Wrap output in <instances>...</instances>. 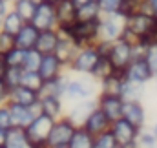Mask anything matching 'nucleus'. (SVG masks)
Segmentation results:
<instances>
[{"instance_id":"obj_1","label":"nucleus","mask_w":157,"mask_h":148,"mask_svg":"<svg viewBox=\"0 0 157 148\" xmlns=\"http://www.w3.org/2000/svg\"><path fill=\"white\" fill-rule=\"evenodd\" d=\"M97 95H99V82L91 75H78V77H70L64 101L77 103L84 99H93Z\"/></svg>"},{"instance_id":"obj_2","label":"nucleus","mask_w":157,"mask_h":148,"mask_svg":"<svg viewBox=\"0 0 157 148\" xmlns=\"http://www.w3.org/2000/svg\"><path fill=\"white\" fill-rule=\"evenodd\" d=\"M57 29L62 33H68L78 44V48L93 46L101 40V18L99 20H88V22L77 20L71 28H57Z\"/></svg>"},{"instance_id":"obj_3","label":"nucleus","mask_w":157,"mask_h":148,"mask_svg":"<svg viewBox=\"0 0 157 148\" xmlns=\"http://www.w3.org/2000/svg\"><path fill=\"white\" fill-rule=\"evenodd\" d=\"M99 60H101V53L95 48V44L93 46H82V48H78L77 55H75L73 62L70 64L68 72L75 75H91Z\"/></svg>"},{"instance_id":"obj_4","label":"nucleus","mask_w":157,"mask_h":148,"mask_svg":"<svg viewBox=\"0 0 157 148\" xmlns=\"http://www.w3.org/2000/svg\"><path fill=\"white\" fill-rule=\"evenodd\" d=\"M78 126L68 115L59 117L55 121L53 128H51V134H49V139H48V146H68Z\"/></svg>"},{"instance_id":"obj_5","label":"nucleus","mask_w":157,"mask_h":148,"mask_svg":"<svg viewBox=\"0 0 157 148\" xmlns=\"http://www.w3.org/2000/svg\"><path fill=\"white\" fill-rule=\"evenodd\" d=\"M55 121L57 119H53L46 113H39L33 119V123L26 128L33 145H48V139H49V134H51V128H53Z\"/></svg>"},{"instance_id":"obj_6","label":"nucleus","mask_w":157,"mask_h":148,"mask_svg":"<svg viewBox=\"0 0 157 148\" xmlns=\"http://www.w3.org/2000/svg\"><path fill=\"white\" fill-rule=\"evenodd\" d=\"M110 60L113 62L117 72H124L132 60H133V44H130L124 38H119L112 44V51H110Z\"/></svg>"},{"instance_id":"obj_7","label":"nucleus","mask_w":157,"mask_h":148,"mask_svg":"<svg viewBox=\"0 0 157 148\" xmlns=\"http://www.w3.org/2000/svg\"><path fill=\"white\" fill-rule=\"evenodd\" d=\"M124 33V17L113 13V15H102L101 17V38L108 42H115Z\"/></svg>"},{"instance_id":"obj_8","label":"nucleus","mask_w":157,"mask_h":148,"mask_svg":"<svg viewBox=\"0 0 157 148\" xmlns=\"http://www.w3.org/2000/svg\"><path fill=\"white\" fill-rule=\"evenodd\" d=\"M31 24H35L40 31L44 29H55L59 28V20H57V9L55 4L51 2H40L35 9V17L31 20Z\"/></svg>"},{"instance_id":"obj_9","label":"nucleus","mask_w":157,"mask_h":148,"mask_svg":"<svg viewBox=\"0 0 157 148\" xmlns=\"http://www.w3.org/2000/svg\"><path fill=\"white\" fill-rule=\"evenodd\" d=\"M124 77L128 80H133V82H139V84H148L150 80L155 79V75L152 72L146 57H139V59H133L132 64L124 70Z\"/></svg>"},{"instance_id":"obj_10","label":"nucleus","mask_w":157,"mask_h":148,"mask_svg":"<svg viewBox=\"0 0 157 148\" xmlns=\"http://www.w3.org/2000/svg\"><path fill=\"white\" fill-rule=\"evenodd\" d=\"M112 132L117 139L119 146L122 145H132V143H137L139 139V134H141V128H137L135 124H132L128 119L121 117L117 121L112 123Z\"/></svg>"},{"instance_id":"obj_11","label":"nucleus","mask_w":157,"mask_h":148,"mask_svg":"<svg viewBox=\"0 0 157 148\" xmlns=\"http://www.w3.org/2000/svg\"><path fill=\"white\" fill-rule=\"evenodd\" d=\"M99 108L104 111L110 121H117L122 117V108H124V99L121 95H112V93H99L97 95Z\"/></svg>"},{"instance_id":"obj_12","label":"nucleus","mask_w":157,"mask_h":148,"mask_svg":"<svg viewBox=\"0 0 157 148\" xmlns=\"http://www.w3.org/2000/svg\"><path fill=\"white\" fill-rule=\"evenodd\" d=\"M9 108H11V117H13V126H18V128H28L33 123V119L39 113H42L40 111V103L33 108L22 106V104H17V103H9Z\"/></svg>"},{"instance_id":"obj_13","label":"nucleus","mask_w":157,"mask_h":148,"mask_svg":"<svg viewBox=\"0 0 157 148\" xmlns=\"http://www.w3.org/2000/svg\"><path fill=\"white\" fill-rule=\"evenodd\" d=\"M97 106H99L97 97H93V99H84V101H77V103H71V106H70V110L66 111V115H68L77 126H82V124L86 123V119L90 117V113L95 110Z\"/></svg>"},{"instance_id":"obj_14","label":"nucleus","mask_w":157,"mask_h":148,"mask_svg":"<svg viewBox=\"0 0 157 148\" xmlns=\"http://www.w3.org/2000/svg\"><path fill=\"white\" fill-rule=\"evenodd\" d=\"M59 33H60V40H59V44H57L55 55L60 59V62H62V64L66 66V70H68L70 64L73 62L77 51H78V44L70 37L68 33H62V31H59Z\"/></svg>"},{"instance_id":"obj_15","label":"nucleus","mask_w":157,"mask_h":148,"mask_svg":"<svg viewBox=\"0 0 157 148\" xmlns=\"http://www.w3.org/2000/svg\"><path fill=\"white\" fill-rule=\"evenodd\" d=\"M57 9V20H59V28H71L77 22V4L75 0H59L55 4Z\"/></svg>"},{"instance_id":"obj_16","label":"nucleus","mask_w":157,"mask_h":148,"mask_svg":"<svg viewBox=\"0 0 157 148\" xmlns=\"http://www.w3.org/2000/svg\"><path fill=\"white\" fill-rule=\"evenodd\" d=\"M9 103H17V104L33 108V106H37L40 103V92L31 90V88L20 84V86L13 88V90L9 92Z\"/></svg>"},{"instance_id":"obj_17","label":"nucleus","mask_w":157,"mask_h":148,"mask_svg":"<svg viewBox=\"0 0 157 148\" xmlns=\"http://www.w3.org/2000/svg\"><path fill=\"white\" fill-rule=\"evenodd\" d=\"M40 75L44 77V80H51V79H57L62 73H66V66L60 62V59L55 55V53H48L42 57V62H40L39 68Z\"/></svg>"},{"instance_id":"obj_18","label":"nucleus","mask_w":157,"mask_h":148,"mask_svg":"<svg viewBox=\"0 0 157 148\" xmlns=\"http://www.w3.org/2000/svg\"><path fill=\"white\" fill-rule=\"evenodd\" d=\"M82 126H84L90 134L99 135V134H102V132H106V130L112 128V121H110V117H108L104 111L97 106L95 110L90 113V117L86 119V123H84Z\"/></svg>"},{"instance_id":"obj_19","label":"nucleus","mask_w":157,"mask_h":148,"mask_svg":"<svg viewBox=\"0 0 157 148\" xmlns=\"http://www.w3.org/2000/svg\"><path fill=\"white\" fill-rule=\"evenodd\" d=\"M122 117L128 119L132 124H135L141 130L146 126V110H144L141 101H124Z\"/></svg>"},{"instance_id":"obj_20","label":"nucleus","mask_w":157,"mask_h":148,"mask_svg":"<svg viewBox=\"0 0 157 148\" xmlns=\"http://www.w3.org/2000/svg\"><path fill=\"white\" fill-rule=\"evenodd\" d=\"M39 35H40V29L31 24V22H26L22 26V29L15 35L17 38V46L18 48H24V49H33L37 46V40H39Z\"/></svg>"},{"instance_id":"obj_21","label":"nucleus","mask_w":157,"mask_h":148,"mask_svg":"<svg viewBox=\"0 0 157 148\" xmlns=\"http://www.w3.org/2000/svg\"><path fill=\"white\" fill-rule=\"evenodd\" d=\"M40 111L53 119L66 115L64 113V99L59 95H40Z\"/></svg>"},{"instance_id":"obj_22","label":"nucleus","mask_w":157,"mask_h":148,"mask_svg":"<svg viewBox=\"0 0 157 148\" xmlns=\"http://www.w3.org/2000/svg\"><path fill=\"white\" fill-rule=\"evenodd\" d=\"M59 40H60V33H59L57 28H55V29H44V31H40L39 40H37V46H35V48L39 49L42 55L55 53Z\"/></svg>"},{"instance_id":"obj_23","label":"nucleus","mask_w":157,"mask_h":148,"mask_svg":"<svg viewBox=\"0 0 157 148\" xmlns=\"http://www.w3.org/2000/svg\"><path fill=\"white\" fill-rule=\"evenodd\" d=\"M4 148H33V143H31L26 128L13 126V128H9L7 141H6V146Z\"/></svg>"},{"instance_id":"obj_24","label":"nucleus","mask_w":157,"mask_h":148,"mask_svg":"<svg viewBox=\"0 0 157 148\" xmlns=\"http://www.w3.org/2000/svg\"><path fill=\"white\" fill-rule=\"evenodd\" d=\"M68 82H70V75L68 73H62L60 77H57V79L46 80L40 95H59V97L64 99L66 90H68Z\"/></svg>"},{"instance_id":"obj_25","label":"nucleus","mask_w":157,"mask_h":148,"mask_svg":"<svg viewBox=\"0 0 157 148\" xmlns=\"http://www.w3.org/2000/svg\"><path fill=\"white\" fill-rule=\"evenodd\" d=\"M124 80H126L124 72H115L113 75H110L108 79H104V80H101V82H99V93H112V95H121Z\"/></svg>"},{"instance_id":"obj_26","label":"nucleus","mask_w":157,"mask_h":148,"mask_svg":"<svg viewBox=\"0 0 157 148\" xmlns=\"http://www.w3.org/2000/svg\"><path fill=\"white\" fill-rule=\"evenodd\" d=\"M68 146L70 148H93L95 146V135L90 134L84 126H78Z\"/></svg>"},{"instance_id":"obj_27","label":"nucleus","mask_w":157,"mask_h":148,"mask_svg":"<svg viewBox=\"0 0 157 148\" xmlns=\"http://www.w3.org/2000/svg\"><path fill=\"white\" fill-rule=\"evenodd\" d=\"M102 17V9L99 6V0H93V2H88L84 6H78L77 11V18L80 22H88V20H99Z\"/></svg>"},{"instance_id":"obj_28","label":"nucleus","mask_w":157,"mask_h":148,"mask_svg":"<svg viewBox=\"0 0 157 148\" xmlns=\"http://www.w3.org/2000/svg\"><path fill=\"white\" fill-rule=\"evenodd\" d=\"M144 86L146 84H139V82H133V80H124L122 84V92H121V97L124 101H143L144 97Z\"/></svg>"},{"instance_id":"obj_29","label":"nucleus","mask_w":157,"mask_h":148,"mask_svg":"<svg viewBox=\"0 0 157 148\" xmlns=\"http://www.w3.org/2000/svg\"><path fill=\"white\" fill-rule=\"evenodd\" d=\"M26 24V20L11 7V11L6 15V18H4V22H2V26H0V29H4V31H7V33H11V35H17L20 29H22V26Z\"/></svg>"},{"instance_id":"obj_30","label":"nucleus","mask_w":157,"mask_h":148,"mask_svg":"<svg viewBox=\"0 0 157 148\" xmlns=\"http://www.w3.org/2000/svg\"><path fill=\"white\" fill-rule=\"evenodd\" d=\"M115 72H117V70H115L113 62L110 60V57H101V60L97 62V66H95V70H93L91 77H93L97 82H101V80L108 79L110 75H113Z\"/></svg>"},{"instance_id":"obj_31","label":"nucleus","mask_w":157,"mask_h":148,"mask_svg":"<svg viewBox=\"0 0 157 148\" xmlns=\"http://www.w3.org/2000/svg\"><path fill=\"white\" fill-rule=\"evenodd\" d=\"M13 9L26 20V22H31L33 17H35V9H37V4L31 2V0H13L11 2Z\"/></svg>"},{"instance_id":"obj_32","label":"nucleus","mask_w":157,"mask_h":148,"mask_svg":"<svg viewBox=\"0 0 157 148\" xmlns=\"http://www.w3.org/2000/svg\"><path fill=\"white\" fill-rule=\"evenodd\" d=\"M26 53H28V49L15 46L11 51H7V53L4 55V59H6V62L9 64V68H24V62H26Z\"/></svg>"},{"instance_id":"obj_33","label":"nucleus","mask_w":157,"mask_h":148,"mask_svg":"<svg viewBox=\"0 0 157 148\" xmlns=\"http://www.w3.org/2000/svg\"><path fill=\"white\" fill-rule=\"evenodd\" d=\"M44 77L40 75V72H24V79H22V84L31 88V90H37V92H42L44 88Z\"/></svg>"},{"instance_id":"obj_34","label":"nucleus","mask_w":157,"mask_h":148,"mask_svg":"<svg viewBox=\"0 0 157 148\" xmlns=\"http://www.w3.org/2000/svg\"><path fill=\"white\" fill-rule=\"evenodd\" d=\"M93 148H119V143L113 135V132H112V128L95 135V146Z\"/></svg>"},{"instance_id":"obj_35","label":"nucleus","mask_w":157,"mask_h":148,"mask_svg":"<svg viewBox=\"0 0 157 148\" xmlns=\"http://www.w3.org/2000/svg\"><path fill=\"white\" fill-rule=\"evenodd\" d=\"M42 57H44V55L40 53L37 48L28 49V53H26V62H24V70H28V72H39Z\"/></svg>"},{"instance_id":"obj_36","label":"nucleus","mask_w":157,"mask_h":148,"mask_svg":"<svg viewBox=\"0 0 157 148\" xmlns=\"http://www.w3.org/2000/svg\"><path fill=\"white\" fill-rule=\"evenodd\" d=\"M24 68H9L7 70V73H6V84L9 86V90H13V88H17V86H20L22 84V79H24Z\"/></svg>"},{"instance_id":"obj_37","label":"nucleus","mask_w":157,"mask_h":148,"mask_svg":"<svg viewBox=\"0 0 157 148\" xmlns=\"http://www.w3.org/2000/svg\"><path fill=\"white\" fill-rule=\"evenodd\" d=\"M137 143H139V146H141V148H155L157 146V137L154 135L152 128L148 130V128L144 126V128L141 130V134H139Z\"/></svg>"},{"instance_id":"obj_38","label":"nucleus","mask_w":157,"mask_h":148,"mask_svg":"<svg viewBox=\"0 0 157 148\" xmlns=\"http://www.w3.org/2000/svg\"><path fill=\"white\" fill-rule=\"evenodd\" d=\"M15 46H17V38H15V35H11V33L0 29V55H6V53L11 51Z\"/></svg>"},{"instance_id":"obj_39","label":"nucleus","mask_w":157,"mask_h":148,"mask_svg":"<svg viewBox=\"0 0 157 148\" xmlns=\"http://www.w3.org/2000/svg\"><path fill=\"white\" fill-rule=\"evenodd\" d=\"M141 6H143V0H122V6H121V13L124 18L132 13H137L141 11Z\"/></svg>"},{"instance_id":"obj_40","label":"nucleus","mask_w":157,"mask_h":148,"mask_svg":"<svg viewBox=\"0 0 157 148\" xmlns=\"http://www.w3.org/2000/svg\"><path fill=\"white\" fill-rule=\"evenodd\" d=\"M99 6L102 9V15H113V13H121L122 0H99Z\"/></svg>"},{"instance_id":"obj_41","label":"nucleus","mask_w":157,"mask_h":148,"mask_svg":"<svg viewBox=\"0 0 157 148\" xmlns=\"http://www.w3.org/2000/svg\"><path fill=\"white\" fill-rule=\"evenodd\" d=\"M0 126L9 130L13 128V117H11V108H9V103L2 104L0 106Z\"/></svg>"},{"instance_id":"obj_42","label":"nucleus","mask_w":157,"mask_h":148,"mask_svg":"<svg viewBox=\"0 0 157 148\" xmlns=\"http://www.w3.org/2000/svg\"><path fill=\"white\" fill-rule=\"evenodd\" d=\"M146 60H148V64H150L154 75H157V42H154V44L148 48V51H146Z\"/></svg>"},{"instance_id":"obj_43","label":"nucleus","mask_w":157,"mask_h":148,"mask_svg":"<svg viewBox=\"0 0 157 148\" xmlns=\"http://www.w3.org/2000/svg\"><path fill=\"white\" fill-rule=\"evenodd\" d=\"M112 44L113 42H108V40H99L97 44H95V48L99 49V53H101V57H110V51H112Z\"/></svg>"},{"instance_id":"obj_44","label":"nucleus","mask_w":157,"mask_h":148,"mask_svg":"<svg viewBox=\"0 0 157 148\" xmlns=\"http://www.w3.org/2000/svg\"><path fill=\"white\" fill-rule=\"evenodd\" d=\"M9 86L6 84V80L4 79H0V106L2 104H6V103H9Z\"/></svg>"},{"instance_id":"obj_45","label":"nucleus","mask_w":157,"mask_h":148,"mask_svg":"<svg viewBox=\"0 0 157 148\" xmlns=\"http://www.w3.org/2000/svg\"><path fill=\"white\" fill-rule=\"evenodd\" d=\"M141 11L150 13V15H155V17H157V0H143Z\"/></svg>"},{"instance_id":"obj_46","label":"nucleus","mask_w":157,"mask_h":148,"mask_svg":"<svg viewBox=\"0 0 157 148\" xmlns=\"http://www.w3.org/2000/svg\"><path fill=\"white\" fill-rule=\"evenodd\" d=\"M11 2L9 0H0V26H2V22H4V18H6V15L11 11Z\"/></svg>"},{"instance_id":"obj_47","label":"nucleus","mask_w":157,"mask_h":148,"mask_svg":"<svg viewBox=\"0 0 157 148\" xmlns=\"http://www.w3.org/2000/svg\"><path fill=\"white\" fill-rule=\"evenodd\" d=\"M7 70H9V64L6 62L4 55H0V79H6V73H7Z\"/></svg>"},{"instance_id":"obj_48","label":"nucleus","mask_w":157,"mask_h":148,"mask_svg":"<svg viewBox=\"0 0 157 148\" xmlns=\"http://www.w3.org/2000/svg\"><path fill=\"white\" fill-rule=\"evenodd\" d=\"M7 134H9V130H6V128H2V126H0V148L6 146V141H7Z\"/></svg>"},{"instance_id":"obj_49","label":"nucleus","mask_w":157,"mask_h":148,"mask_svg":"<svg viewBox=\"0 0 157 148\" xmlns=\"http://www.w3.org/2000/svg\"><path fill=\"white\" fill-rule=\"evenodd\" d=\"M119 148H141V146H139V143H132V145H122Z\"/></svg>"},{"instance_id":"obj_50","label":"nucleus","mask_w":157,"mask_h":148,"mask_svg":"<svg viewBox=\"0 0 157 148\" xmlns=\"http://www.w3.org/2000/svg\"><path fill=\"white\" fill-rule=\"evenodd\" d=\"M88 2H93V0H75L77 7H78V6H84V4H88Z\"/></svg>"},{"instance_id":"obj_51","label":"nucleus","mask_w":157,"mask_h":148,"mask_svg":"<svg viewBox=\"0 0 157 148\" xmlns=\"http://www.w3.org/2000/svg\"><path fill=\"white\" fill-rule=\"evenodd\" d=\"M152 132H154V135L157 137V123H154V126H152Z\"/></svg>"},{"instance_id":"obj_52","label":"nucleus","mask_w":157,"mask_h":148,"mask_svg":"<svg viewBox=\"0 0 157 148\" xmlns=\"http://www.w3.org/2000/svg\"><path fill=\"white\" fill-rule=\"evenodd\" d=\"M31 2H35V4H37V6H39L40 2H44V0H31Z\"/></svg>"},{"instance_id":"obj_53","label":"nucleus","mask_w":157,"mask_h":148,"mask_svg":"<svg viewBox=\"0 0 157 148\" xmlns=\"http://www.w3.org/2000/svg\"><path fill=\"white\" fill-rule=\"evenodd\" d=\"M48 148H70V146H48Z\"/></svg>"},{"instance_id":"obj_54","label":"nucleus","mask_w":157,"mask_h":148,"mask_svg":"<svg viewBox=\"0 0 157 148\" xmlns=\"http://www.w3.org/2000/svg\"><path fill=\"white\" fill-rule=\"evenodd\" d=\"M46 2H51V4H57L59 0H46Z\"/></svg>"},{"instance_id":"obj_55","label":"nucleus","mask_w":157,"mask_h":148,"mask_svg":"<svg viewBox=\"0 0 157 148\" xmlns=\"http://www.w3.org/2000/svg\"><path fill=\"white\" fill-rule=\"evenodd\" d=\"M9 2H13V0H9Z\"/></svg>"}]
</instances>
